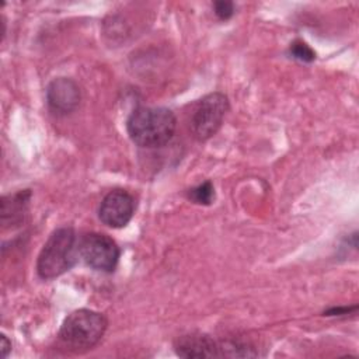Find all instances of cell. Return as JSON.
I'll list each match as a JSON object with an SVG mask.
<instances>
[{"mask_svg":"<svg viewBox=\"0 0 359 359\" xmlns=\"http://www.w3.org/2000/svg\"><path fill=\"white\" fill-rule=\"evenodd\" d=\"M217 344L205 334L192 332L182 335L175 342V352L182 358H212L219 356Z\"/></svg>","mask_w":359,"mask_h":359,"instance_id":"cell-8","label":"cell"},{"mask_svg":"<svg viewBox=\"0 0 359 359\" xmlns=\"http://www.w3.org/2000/svg\"><path fill=\"white\" fill-rule=\"evenodd\" d=\"M213 10H215V14L220 20L226 21V20H229L234 14V4L231 1H227V0L215 1L213 3Z\"/></svg>","mask_w":359,"mask_h":359,"instance_id":"cell-12","label":"cell"},{"mask_svg":"<svg viewBox=\"0 0 359 359\" xmlns=\"http://www.w3.org/2000/svg\"><path fill=\"white\" fill-rule=\"evenodd\" d=\"M46 101L49 108L56 114H69L80 102L79 86L66 77L52 80L46 87Z\"/></svg>","mask_w":359,"mask_h":359,"instance_id":"cell-7","label":"cell"},{"mask_svg":"<svg viewBox=\"0 0 359 359\" xmlns=\"http://www.w3.org/2000/svg\"><path fill=\"white\" fill-rule=\"evenodd\" d=\"M0 339H1V345H0V348H1V356L6 358V356L8 355V352L11 351V342L7 339L6 335H1Z\"/></svg>","mask_w":359,"mask_h":359,"instance_id":"cell-13","label":"cell"},{"mask_svg":"<svg viewBox=\"0 0 359 359\" xmlns=\"http://www.w3.org/2000/svg\"><path fill=\"white\" fill-rule=\"evenodd\" d=\"M135 212V199L125 189L109 191L101 201L98 209L100 220L112 229L126 226Z\"/></svg>","mask_w":359,"mask_h":359,"instance_id":"cell-6","label":"cell"},{"mask_svg":"<svg viewBox=\"0 0 359 359\" xmlns=\"http://www.w3.org/2000/svg\"><path fill=\"white\" fill-rule=\"evenodd\" d=\"M79 254L74 230L67 226L56 229L38 255L36 272L39 278L48 280L60 276L76 264Z\"/></svg>","mask_w":359,"mask_h":359,"instance_id":"cell-2","label":"cell"},{"mask_svg":"<svg viewBox=\"0 0 359 359\" xmlns=\"http://www.w3.org/2000/svg\"><path fill=\"white\" fill-rule=\"evenodd\" d=\"M107 330V318L94 310L80 309L69 314L59 331V339L67 349L81 352L95 346Z\"/></svg>","mask_w":359,"mask_h":359,"instance_id":"cell-3","label":"cell"},{"mask_svg":"<svg viewBox=\"0 0 359 359\" xmlns=\"http://www.w3.org/2000/svg\"><path fill=\"white\" fill-rule=\"evenodd\" d=\"M229 109V100L222 93H210L205 95L196 105L191 128L192 133L198 140H208L222 126L224 115Z\"/></svg>","mask_w":359,"mask_h":359,"instance_id":"cell-4","label":"cell"},{"mask_svg":"<svg viewBox=\"0 0 359 359\" xmlns=\"http://www.w3.org/2000/svg\"><path fill=\"white\" fill-rule=\"evenodd\" d=\"M29 196L31 192L25 189L1 198V223L4 227L17 224L22 220L28 208Z\"/></svg>","mask_w":359,"mask_h":359,"instance_id":"cell-9","label":"cell"},{"mask_svg":"<svg viewBox=\"0 0 359 359\" xmlns=\"http://www.w3.org/2000/svg\"><path fill=\"white\" fill-rule=\"evenodd\" d=\"M188 198L198 205H210L215 199V188L210 181H205L198 187L189 189Z\"/></svg>","mask_w":359,"mask_h":359,"instance_id":"cell-10","label":"cell"},{"mask_svg":"<svg viewBox=\"0 0 359 359\" xmlns=\"http://www.w3.org/2000/svg\"><path fill=\"white\" fill-rule=\"evenodd\" d=\"M79 251L83 261L95 271L112 272L119 259V247L116 243L101 233H88L79 243Z\"/></svg>","mask_w":359,"mask_h":359,"instance_id":"cell-5","label":"cell"},{"mask_svg":"<svg viewBox=\"0 0 359 359\" xmlns=\"http://www.w3.org/2000/svg\"><path fill=\"white\" fill-rule=\"evenodd\" d=\"M290 53L294 59H299L302 62H313L316 57L314 50L303 41H294L293 43H290Z\"/></svg>","mask_w":359,"mask_h":359,"instance_id":"cell-11","label":"cell"},{"mask_svg":"<svg viewBox=\"0 0 359 359\" xmlns=\"http://www.w3.org/2000/svg\"><path fill=\"white\" fill-rule=\"evenodd\" d=\"M177 128L172 111L163 107H140L126 123L130 139L140 147H160L171 140Z\"/></svg>","mask_w":359,"mask_h":359,"instance_id":"cell-1","label":"cell"}]
</instances>
